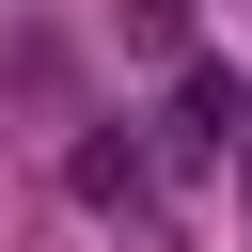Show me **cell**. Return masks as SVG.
Masks as SVG:
<instances>
[{"instance_id": "2", "label": "cell", "mask_w": 252, "mask_h": 252, "mask_svg": "<svg viewBox=\"0 0 252 252\" xmlns=\"http://www.w3.org/2000/svg\"><path fill=\"white\" fill-rule=\"evenodd\" d=\"M63 189H79V205H142L158 173H142V142H79V158H63Z\"/></svg>"}, {"instance_id": "1", "label": "cell", "mask_w": 252, "mask_h": 252, "mask_svg": "<svg viewBox=\"0 0 252 252\" xmlns=\"http://www.w3.org/2000/svg\"><path fill=\"white\" fill-rule=\"evenodd\" d=\"M173 158H236L252 142V94H236V63H173V126H158Z\"/></svg>"}]
</instances>
